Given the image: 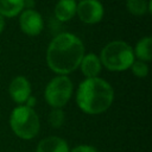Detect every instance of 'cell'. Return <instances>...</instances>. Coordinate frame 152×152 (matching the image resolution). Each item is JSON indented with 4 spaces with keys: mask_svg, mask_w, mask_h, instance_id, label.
<instances>
[{
    "mask_svg": "<svg viewBox=\"0 0 152 152\" xmlns=\"http://www.w3.org/2000/svg\"><path fill=\"white\" fill-rule=\"evenodd\" d=\"M83 56L82 40L72 33L63 32L51 40L46 51V62L55 72L65 75L81 64Z\"/></svg>",
    "mask_w": 152,
    "mask_h": 152,
    "instance_id": "obj_1",
    "label": "cell"
},
{
    "mask_svg": "<svg viewBox=\"0 0 152 152\" xmlns=\"http://www.w3.org/2000/svg\"><path fill=\"white\" fill-rule=\"evenodd\" d=\"M114 100L112 86L99 77L86 78L81 82L76 94L80 109L87 114H100L106 112Z\"/></svg>",
    "mask_w": 152,
    "mask_h": 152,
    "instance_id": "obj_2",
    "label": "cell"
},
{
    "mask_svg": "<svg viewBox=\"0 0 152 152\" xmlns=\"http://www.w3.org/2000/svg\"><path fill=\"white\" fill-rule=\"evenodd\" d=\"M10 126L17 137L23 140H31L39 133L40 121L33 108L20 104L11 113Z\"/></svg>",
    "mask_w": 152,
    "mask_h": 152,
    "instance_id": "obj_3",
    "label": "cell"
},
{
    "mask_svg": "<svg viewBox=\"0 0 152 152\" xmlns=\"http://www.w3.org/2000/svg\"><path fill=\"white\" fill-rule=\"evenodd\" d=\"M100 62L109 70L121 71L132 65L134 62V53L127 43L122 40H114L102 49Z\"/></svg>",
    "mask_w": 152,
    "mask_h": 152,
    "instance_id": "obj_4",
    "label": "cell"
},
{
    "mask_svg": "<svg viewBox=\"0 0 152 152\" xmlns=\"http://www.w3.org/2000/svg\"><path fill=\"white\" fill-rule=\"evenodd\" d=\"M72 94V83L68 76H57L52 78L44 91L45 101L52 108H62L70 100Z\"/></svg>",
    "mask_w": 152,
    "mask_h": 152,
    "instance_id": "obj_5",
    "label": "cell"
},
{
    "mask_svg": "<svg viewBox=\"0 0 152 152\" xmlns=\"http://www.w3.org/2000/svg\"><path fill=\"white\" fill-rule=\"evenodd\" d=\"M76 13L83 23L95 24L103 15V6L99 0H81L76 5Z\"/></svg>",
    "mask_w": 152,
    "mask_h": 152,
    "instance_id": "obj_6",
    "label": "cell"
},
{
    "mask_svg": "<svg viewBox=\"0 0 152 152\" xmlns=\"http://www.w3.org/2000/svg\"><path fill=\"white\" fill-rule=\"evenodd\" d=\"M19 25L21 30L30 36H36L42 32L44 21L42 15L34 10H25L19 18Z\"/></svg>",
    "mask_w": 152,
    "mask_h": 152,
    "instance_id": "obj_7",
    "label": "cell"
},
{
    "mask_svg": "<svg viewBox=\"0 0 152 152\" xmlns=\"http://www.w3.org/2000/svg\"><path fill=\"white\" fill-rule=\"evenodd\" d=\"M8 93L14 102L19 104L25 103L26 100L31 96V84L26 77L17 76L11 81Z\"/></svg>",
    "mask_w": 152,
    "mask_h": 152,
    "instance_id": "obj_8",
    "label": "cell"
},
{
    "mask_svg": "<svg viewBox=\"0 0 152 152\" xmlns=\"http://www.w3.org/2000/svg\"><path fill=\"white\" fill-rule=\"evenodd\" d=\"M36 152H70V148L63 138L51 135L42 139L38 142Z\"/></svg>",
    "mask_w": 152,
    "mask_h": 152,
    "instance_id": "obj_9",
    "label": "cell"
},
{
    "mask_svg": "<svg viewBox=\"0 0 152 152\" xmlns=\"http://www.w3.org/2000/svg\"><path fill=\"white\" fill-rule=\"evenodd\" d=\"M81 70L87 78H93L96 77L101 70V62L100 58L95 53H88L83 56L81 61Z\"/></svg>",
    "mask_w": 152,
    "mask_h": 152,
    "instance_id": "obj_10",
    "label": "cell"
},
{
    "mask_svg": "<svg viewBox=\"0 0 152 152\" xmlns=\"http://www.w3.org/2000/svg\"><path fill=\"white\" fill-rule=\"evenodd\" d=\"M76 5L75 0H59L55 7V15L61 21L70 20L76 13Z\"/></svg>",
    "mask_w": 152,
    "mask_h": 152,
    "instance_id": "obj_11",
    "label": "cell"
},
{
    "mask_svg": "<svg viewBox=\"0 0 152 152\" xmlns=\"http://www.w3.org/2000/svg\"><path fill=\"white\" fill-rule=\"evenodd\" d=\"M24 8V0H0V14L14 17Z\"/></svg>",
    "mask_w": 152,
    "mask_h": 152,
    "instance_id": "obj_12",
    "label": "cell"
},
{
    "mask_svg": "<svg viewBox=\"0 0 152 152\" xmlns=\"http://www.w3.org/2000/svg\"><path fill=\"white\" fill-rule=\"evenodd\" d=\"M135 55L142 62L151 59V37H144L137 43Z\"/></svg>",
    "mask_w": 152,
    "mask_h": 152,
    "instance_id": "obj_13",
    "label": "cell"
},
{
    "mask_svg": "<svg viewBox=\"0 0 152 152\" xmlns=\"http://www.w3.org/2000/svg\"><path fill=\"white\" fill-rule=\"evenodd\" d=\"M127 8L132 14L141 15L148 11V2L146 0H127Z\"/></svg>",
    "mask_w": 152,
    "mask_h": 152,
    "instance_id": "obj_14",
    "label": "cell"
},
{
    "mask_svg": "<svg viewBox=\"0 0 152 152\" xmlns=\"http://www.w3.org/2000/svg\"><path fill=\"white\" fill-rule=\"evenodd\" d=\"M64 119L65 115L62 108H53L49 114V122L53 128H59L64 124Z\"/></svg>",
    "mask_w": 152,
    "mask_h": 152,
    "instance_id": "obj_15",
    "label": "cell"
},
{
    "mask_svg": "<svg viewBox=\"0 0 152 152\" xmlns=\"http://www.w3.org/2000/svg\"><path fill=\"white\" fill-rule=\"evenodd\" d=\"M129 68H132V71L137 77H146L148 74V66L142 61H134Z\"/></svg>",
    "mask_w": 152,
    "mask_h": 152,
    "instance_id": "obj_16",
    "label": "cell"
},
{
    "mask_svg": "<svg viewBox=\"0 0 152 152\" xmlns=\"http://www.w3.org/2000/svg\"><path fill=\"white\" fill-rule=\"evenodd\" d=\"M70 152H99V151L94 146H91V145L82 144V145H77L76 147L70 150Z\"/></svg>",
    "mask_w": 152,
    "mask_h": 152,
    "instance_id": "obj_17",
    "label": "cell"
},
{
    "mask_svg": "<svg viewBox=\"0 0 152 152\" xmlns=\"http://www.w3.org/2000/svg\"><path fill=\"white\" fill-rule=\"evenodd\" d=\"M25 103H26L25 106H27V107H30V108H33V106L36 104V99H34L33 96H30V97L26 100Z\"/></svg>",
    "mask_w": 152,
    "mask_h": 152,
    "instance_id": "obj_18",
    "label": "cell"
},
{
    "mask_svg": "<svg viewBox=\"0 0 152 152\" xmlns=\"http://www.w3.org/2000/svg\"><path fill=\"white\" fill-rule=\"evenodd\" d=\"M4 27H5V19H4V17L0 14V33L2 32Z\"/></svg>",
    "mask_w": 152,
    "mask_h": 152,
    "instance_id": "obj_19",
    "label": "cell"
}]
</instances>
